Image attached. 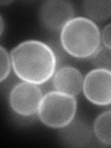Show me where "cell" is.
<instances>
[{"mask_svg":"<svg viewBox=\"0 0 111 148\" xmlns=\"http://www.w3.org/2000/svg\"><path fill=\"white\" fill-rule=\"evenodd\" d=\"M84 13L92 21H104L111 17V0H95L82 3Z\"/></svg>","mask_w":111,"mask_h":148,"instance_id":"9","label":"cell"},{"mask_svg":"<svg viewBox=\"0 0 111 148\" xmlns=\"http://www.w3.org/2000/svg\"><path fill=\"white\" fill-rule=\"evenodd\" d=\"M74 8L68 1L49 0L42 4L40 21L45 29L51 32H61L64 26L74 18Z\"/></svg>","mask_w":111,"mask_h":148,"instance_id":"6","label":"cell"},{"mask_svg":"<svg viewBox=\"0 0 111 148\" xmlns=\"http://www.w3.org/2000/svg\"><path fill=\"white\" fill-rule=\"evenodd\" d=\"M82 92L92 104L101 106L111 105V71L95 69L87 73Z\"/></svg>","mask_w":111,"mask_h":148,"instance_id":"4","label":"cell"},{"mask_svg":"<svg viewBox=\"0 0 111 148\" xmlns=\"http://www.w3.org/2000/svg\"><path fill=\"white\" fill-rule=\"evenodd\" d=\"M13 71L22 82L40 85L54 76L58 58L53 48L37 40L18 44L10 52Z\"/></svg>","mask_w":111,"mask_h":148,"instance_id":"1","label":"cell"},{"mask_svg":"<svg viewBox=\"0 0 111 148\" xmlns=\"http://www.w3.org/2000/svg\"><path fill=\"white\" fill-rule=\"evenodd\" d=\"M53 86L56 91L76 96L83 86V78L79 69L71 66L61 67L53 76Z\"/></svg>","mask_w":111,"mask_h":148,"instance_id":"8","label":"cell"},{"mask_svg":"<svg viewBox=\"0 0 111 148\" xmlns=\"http://www.w3.org/2000/svg\"><path fill=\"white\" fill-rule=\"evenodd\" d=\"M76 110L75 96L51 91L43 96L37 114L41 122L45 126L61 129L75 119Z\"/></svg>","mask_w":111,"mask_h":148,"instance_id":"3","label":"cell"},{"mask_svg":"<svg viewBox=\"0 0 111 148\" xmlns=\"http://www.w3.org/2000/svg\"><path fill=\"white\" fill-rule=\"evenodd\" d=\"M92 131L101 143L111 146V110L105 111L95 119Z\"/></svg>","mask_w":111,"mask_h":148,"instance_id":"10","label":"cell"},{"mask_svg":"<svg viewBox=\"0 0 111 148\" xmlns=\"http://www.w3.org/2000/svg\"><path fill=\"white\" fill-rule=\"evenodd\" d=\"M98 26L85 17L69 21L60 32V45L67 54L76 58H91L100 47Z\"/></svg>","mask_w":111,"mask_h":148,"instance_id":"2","label":"cell"},{"mask_svg":"<svg viewBox=\"0 0 111 148\" xmlns=\"http://www.w3.org/2000/svg\"><path fill=\"white\" fill-rule=\"evenodd\" d=\"M91 61L96 69L111 71V50L106 48L105 46H100L97 52L91 58Z\"/></svg>","mask_w":111,"mask_h":148,"instance_id":"11","label":"cell"},{"mask_svg":"<svg viewBox=\"0 0 111 148\" xmlns=\"http://www.w3.org/2000/svg\"><path fill=\"white\" fill-rule=\"evenodd\" d=\"M59 140L64 145L69 147H87L92 141V132L85 120L74 119L58 132Z\"/></svg>","mask_w":111,"mask_h":148,"instance_id":"7","label":"cell"},{"mask_svg":"<svg viewBox=\"0 0 111 148\" xmlns=\"http://www.w3.org/2000/svg\"><path fill=\"white\" fill-rule=\"evenodd\" d=\"M43 96L38 85L23 82L12 88L9 95V105L18 115L31 117L38 113Z\"/></svg>","mask_w":111,"mask_h":148,"instance_id":"5","label":"cell"},{"mask_svg":"<svg viewBox=\"0 0 111 148\" xmlns=\"http://www.w3.org/2000/svg\"><path fill=\"white\" fill-rule=\"evenodd\" d=\"M11 67L10 55L3 46H0V82H4L8 77Z\"/></svg>","mask_w":111,"mask_h":148,"instance_id":"12","label":"cell"},{"mask_svg":"<svg viewBox=\"0 0 111 148\" xmlns=\"http://www.w3.org/2000/svg\"><path fill=\"white\" fill-rule=\"evenodd\" d=\"M101 39L105 47L111 50V23L104 28L103 32H102Z\"/></svg>","mask_w":111,"mask_h":148,"instance_id":"13","label":"cell"},{"mask_svg":"<svg viewBox=\"0 0 111 148\" xmlns=\"http://www.w3.org/2000/svg\"><path fill=\"white\" fill-rule=\"evenodd\" d=\"M0 24H1V29H0V34L1 35L3 34V32H4V21H3V17L1 16L0 17Z\"/></svg>","mask_w":111,"mask_h":148,"instance_id":"14","label":"cell"}]
</instances>
